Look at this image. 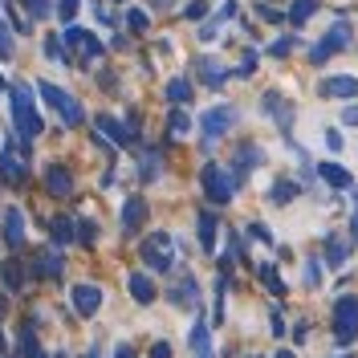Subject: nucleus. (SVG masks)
<instances>
[{
    "label": "nucleus",
    "instance_id": "f257e3e1",
    "mask_svg": "<svg viewBox=\"0 0 358 358\" xmlns=\"http://www.w3.org/2000/svg\"><path fill=\"white\" fill-rule=\"evenodd\" d=\"M13 127L21 138H37L45 131L41 114L33 110V98H29V86H13Z\"/></svg>",
    "mask_w": 358,
    "mask_h": 358
},
{
    "label": "nucleus",
    "instance_id": "f03ea898",
    "mask_svg": "<svg viewBox=\"0 0 358 358\" xmlns=\"http://www.w3.org/2000/svg\"><path fill=\"white\" fill-rule=\"evenodd\" d=\"M200 183H203V196H208L212 203H228L232 196H236V176H232L224 163H203Z\"/></svg>",
    "mask_w": 358,
    "mask_h": 358
},
{
    "label": "nucleus",
    "instance_id": "7ed1b4c3",
    "mask_svg": "<svg viewBox=\"0 0 358 358\" xmlns=\"http://www.w3.org/2000/svg\"><path fill=\"white\" fill-rule=\"evenodd\" d=\"M37 94L45 98V106H49V110H57L62 118H66V127H82V118H86V110L78 106V98H73V94H66V90H57L53 82H37Z\"/></svg>",
    "mask_w": 358,
    "mask_h": 358
},
{
    "label": "nucleus",
    "instance_id": "20e7f679",
    "mask_svg": "<svg viewBox=\"0 0 358 358\" xmlns=\"http://www.w3.org/2000/svg\"><path fill=\"white\" fill-rule=\"evenodd\" d=\"M358 338V297L346 293L334 301V342L338 346H350Z\"/></svg>",
    "mask_w": 358,
    "mask_h": 358
},
{
    "label": "nucleus",
    "instance_id": "39448f33",
    "mask_svg": "<svg viewBox=\"0 0 358 358\" xmlns=\"http://www.w3.org/2000/svg\"><path fill=\"white\" fill-rule=\"evenodd\" d=\"M143 265L151 268V273H171L176 252H171V236H167V232H151V236L143 241Z\"/></svg>",
    "mask_w": 358,
    "mask_h": 358
},
{
    "label": "nucleus",
    "instance_id": "423d86ee",
    "mask_svg": "<svg viewBox=\"0 0 358 358\" xmlns=\"http://www.w3.org/2000/svg\"><path fill=\"white\" fill-rule=\"evenodd\" d=\"M350 41H355V37H350V24H346V21L330 24V29H326V37H322V41H317V45L310 49V62H313V66H322V62H326L330 53H338V49H346Z\"/></svg>",
    "mask_w": 358,
    "mask_h": 358
},
{
    "label": "nucleus",
    "instance_id": "0eeeda50",
    "mask_svg": "<svg viewBox=\"0 0 358 358\" xmlns=\"http://www.w3.org/2000/svg\"><path fill=\"white\" fill-rule=\"evenodd\" d=\"M317 94L330 102H350V98H358V78L355 73H330V78H322Z\"/></svg>",
    "mask_w": 358,
    "mask_h": 358
},
{
    "label": "nucleus",
    "instance_id": "6e6552de",
    "mask_svg": "<svg viewBox=\"0 0 358 358\" xmlns=\"http://www.w3.org/2000/svg\"><path fill=\"white\" fill-rule=\"evenodd\" d=\"M236 122V110L232 106H212V110L200 114V131H203V143H212V138H220L228 134V127Z\"/></svg>",
    "mask_w": 358,
    "mask_h": 358
},
{
    "label": "nucleus",
    "instance_id": "1a4fd4ad",
    "mask_svg": "<svg viewBox=\"0 0 358 358\" xmlns=\"http://www.w3.org/2000/svg\"><path fill=\"white\" fill-rule=\"evenodd\" d=\"M261 110H265L268 118L281 127V131L289 134V127H293V106L285 102V98H281V94H277V90H268L265 98H261Z\"/></svg>",
    "mask_w": 358,
    "mask_h": 358
},
{
    "label": "nucleus",
    "instance_id": "9d476101",
    "mask_svg": "<svg viewBox=\"0 0 358 358\" xmlns=\"http://www.w3.org/2000/svg\"><path fill=\"white\" fill-rule=\"evenodd\" d=\"M45 187H49L57 200L73 196V176L66 171V163H49V167H45Z\"/></svg>",
    "mask_w": 358,
    "mask_h": 358
},
{
    "label": "nucleus",
    "instance_id": "9b49d317",
    "mask_svg": "<svg viewBox=\"0 0 358 358\" xmlns=\"http://www.w3.org/2000/svg\"><path fill=\"white\" fill-rule=\"evenodd\" d=\"M73 310L82 313V317H94V313L102 310V289L98 285H73Z\"/></svg>",
    "mask_w": 358,
    "mask_h": 358
},
{
    "label": "nucleus",
    "instance_id": "f8f14e48",
    "mask_svg": "<svg viewBox=\"0 0 358 358\" xmlns=\"http://www.w3.org/2000/svg\"><path fill=\"white\" fill-rule=\"evenodd\" d=\"M261 163H265V151H261L257 143H245V147L236 151V159H232V167H228V171H232L236 183H241V176H248V171H252V167H261Z\"/></svg>",
    "mask_w": 358,
    "mask_h": 358
},
{
    "label": "nucleus",
    "instance_id": "ddd939ff",
    "mask_svg": "<svg viewBox=\"0 0 358 358\" xmlns=\"http://www.w3.org/2000/svg\"><path fill=\"white\" fill-rule=\"evenodd\" d=\"M346 261H350V241H346V236H338V232H330V236H326V265L342 268Z\"/></svg>",
    "mask_w": 358,
    "mask_h": 358
},
{
    "label": "nucleus",
    "instance_id": "4468645a",
    "mask_svg": "<svg viewBox=\"0 0 358 358\" xmlns=\"http://www.w3.org/2000/svg\"><path fill=\"white\" fill-rule=\"evenodd\" d=\"M127 289H131V297L138 306H151V301H155V281H151L147 273H131V277H127Z\"/></svg>",
    "mask_w": 358,
    "mask_h": 358
},
{
    "label": "nucleus",
    "instance_id": "2eb2a0df",
    "mask_svg": "<svg viewBox=\"0 0 358 358\" xmlns=\"http://www.w3.org/2000/svg\"><path fill=\"white\" fill-rule=\"evenodd\" d=\"M187 346H192V355L196 358H212V330H208V322H196V326H192Z\"/></svg>",
    "mask_w": 358,
    "mask_h": 358
},
{
    "label": "nucleus",
    "instance_id": "dca6fc26",
    "mask_svg": "<svg viewBox=\"0 0 358 358\" xmlns=\"http://www.w3.org/2000/svg\"><path fill=\"white\" fill-rule=\"evenodd\" d=\"M171 301H176V306H187V310H192V306H200V285H196V277H192V273L179 281L176 289H171Z\"/></svg>",
    "mask_w": 358,
    "mask_h": 358
},
{
    "label": "nucleus",
    "instance_id": "f3484780",
    "mask_svg": "<svg viewBox=\"0 0 358 358\" xmlns=\"http://www.w3.org/2000/svg\"><path fill=\"white\" fill-rule=\"evenodd\" d=\"M143 216H147V200H143V196H131V200L122 203V228H127V232H138Z\"/></svg>",
    "mask_w": 358,
    "mask_h": 358
},
{
    "label": "nucleus",
    "instance_id": "a211bd4d",
    "mask_svg": "<svg viewBox=\"0 0 358 358\" xmlns=\"http://www.w3.org/2000/svg\"><path fill=\"white\" fill-rule=\"evenodd\" d=\"M4 241L13 248L24 241V212L21 208H8V212H4Z\"/></svg>",
    "mask_w": 358,
    "mask_h": 358
},
{
    "label": "nucleus",
    "instance_id": "6ab92c4d",
    "mask_svg": "<svg viewBox=\"0 0 358 358\" xmlns=\"http://www.w3.org/2000/svg\"><path fill=\"white\" fill-rule=\"evenodd\" d=\"M216 232H220V220L212 212H200V245L203 252H216Z\"/></svg>",
    "mask_w": 358,
    "mask_h": 358
},
{
    "label": "nucleus",
    "instance_id": "aec40b11",
    "mask_svg": "<svg viewBox=\"0 0 358 358\" xmlns=\"http://www.w3.org/2000/svg\"><path fill=\"white\" fill-rule=\"evenodd\" d=\"M317 176L326 179L330 187H350V183H355L350 171H346V167H338V163H317Z\"/></svg>",
    "mask_w": 358,
    "mask_h": 358
},
{
    "label": "nucleus",
    "instance_id": "412c9836",
    "mask_svg": "<svg viewBox=\"0 0 358 358\" xmlns=\"http://www.w3.org/2000/svg\"><path fill=\"white\" fill-rule=\"evenodd\" d=\"M167 102H171V106L192 102V82H187V78H171V82H167Z\"/></svg>",
    "mask_w": 358,
    "mask_h": 358
},
{
    "label": "nucleus",
    "instance_id": "4be33fe9",
    "mask_svg": "<svg viewBox=\"0 0 358 358\" xmlns=\"http://www.w3.org/2000/svg\"><path fill=\"white\" fill-rule=\"evenodd\" d=\"M200 66V78L208 82V86L216 90V86H224V78H228V69H220V62H212V57H203V62H196Z\"/></svg>",
    "mask_w": 358,
    "mask_h": 358
},
{
    "label": "nucleus",
    "instance_id": "5701e85b",
    "mask_svg": "<svg viewBox=\"0 0 358 358\" xmlns=\"http://www.w3.org/2000/svg\"><path fill=\"white\" fill-rule=\"evenodd\" d=\"M98 127H102V131H106V138H114V143H131V138H134V134L127 131L118 118H110V114H102V118H98Z\"/></svg>",
    "mask_w": 358,
    "mask_h": 358
},
{
    "label": "nucleus",
    "instance_id": "b1692460",
    "mask_svg": "<svg viewBox=\"0 0 358 358\" xmlns=\"http://www.w3.org/2000/svg\"><path fill=\"white\" fill-rule=\"evenodd\" d=\"M257 277H261V281H265L268 285V293H277V297H285V281H281V277H277V268L268 265H257Z\"/></svg>",
    "mask_w": 358,
    "mask_h": 358
},
{
    "label": "nucleus",
    "instance_id": "393cba45",
    "mask_svg": "<svg viewBox=\"0 0 358 358\" xmlns=\"http://www.w3.org/2000/svg\"><path fill=\"white\" fill-rule=\"evenodd\" d=\"M313 13H317V0H293L289 4V21L293 24H306Z\"/></svg>",
    "mask_w": 358,
    "mask_h": 358
},
{
    "label": "nucleus",
    "instance_id": "a878e982",
    "mask_svg": "<svg viewBox=\"0 0 358 358\" xmlns=\"http://www.w3.org/2000/svg\"><path fill=\"white\" fill-rule=\"evenodd\" d=\"M293 196H297V183H293V179H277V183H273V192H268V200H273V203H289Z\"/></svg>",
    "mask_w": 358,
    "mask_h": 358
},
{
    "label": "nucleus",
    "instance_id": "bb28decb",
    "mask_svg": "<svg viewBox=\"0 0 358 358\" xmlns=\"http://www.w3.org/2000/svg\"><path fill=\"white\" fill-rule=\"evenodd\" d=\"M0 176L8 179V183H17L24 176V163H17L13 155H0Z\"/></svg>",
    "mask_w": 358,
    "mask_h": 358
},
{
    "label": "nucleus",
    "instance_id": "cd10ccee",
    "mask_svg": "<svg viewBox=\"0 0 358 358\" xmlns=\"http://www.w3.org/2000/svg\"><path fill=\"white\" fill-rule=\"evenodd\" d=\"M167 131L176 134V138H183V134L192 131V118H187L183 110H171V118H167Z\"/></svg>",
    "mask_w": 358,
    "mask_h": 358
},
{
    "label": "nucleus",
    "instance_id": "c85d7f7f",
    "mask_svg": "<svg viewBox=\"0 0 358 358\" xmlns=\"http://www.w3.org/2000/svg\"><path fill=\"white\" fill-rule=\"evenodd\" d=\"M45 53L57 62V66H69V57H66V45L57 41V37H45Z\"/></svg>",
    "mask_w": 358,
    "mask_h": 358
},
{
    "label": "nucleus",
    "instance_id": "c756f323",
    "mask_svg": "<svg viewBox=\"0 0 358 358\" xmlns=\"http://www.w3.org/2000/svg\"><path fill=\"white\" fill-rule=\"evenodd\" d=\"M245 228H248V236H252V241H261V245H273V232H268V224L252 220V224H245Z\"/></svg>",
    "mask_w": 358,
    "mask_h": 358
},
{
    "label": "nucleus",
    "instance_id": "7c9ffc66",
    "mask_svg": "<svg viewBox=\"0 0 358 358\" xmlns=\"http://www.w3.org/2000/svg\"><path fill=\"white\" fill-rule=\"evenodd\" d=\"M306 285H310V289L322 285V261H306Z\"/></svg>",
    "mask_w": 358,
    "mask_h": 358
},
{
    "label": "nucleus",
    "instance_id": "2f4dec72",
    "mask_svg": "<svg viewBox=\"0 0 358 358\" xmlns=\"http://www.w3.org/2000/svg\"><path fill=\"white\" fill-rule=\"evenodd\" d=\"M127 24H131V29H138V33H143V29L151 24V17H147L143 8H131V13H127Z\"/></svg>",
    "mask_w": 358,
    "mask_h": 358
},
{
    "label": "nucleus",
    "instance_id": "473e14b6",
    "mask_svg": "<svg viewBox=\"0 0 358 358\" xmlns=\"http://www.w3.org/2000/svg\"><path fill=\"white\" fill-rule=\"evenodd\" d=\"M53 236H57L62 245H69V241H73V224H69V220H57V224H53Z\"/></svg>",
    "mask_w": 358,
    "mask_h": 358
},
{
    "label": "nucleus",
    "instance_id": "72a5a7b5",
    "mask_svg": "<svg viewBox=\"0 0 358 358\" xmlns=\"http://www.w3.org/2000/svg\"><path fill=\"white\" fill-rule=\"evenodd\" d=\"M13 57V37H8V24H0V62Z\"/></svg>",
    "mask_w": 358,
    "mask_h": 358
},
{
    "label": "nucleus",
    "instance_id": "f704fd0d",
    "mask_svg": "<svg viewBox=\"0 0 358 358\" xmlns=\"http://www.w3.org/2000/svg\"><path fill=\"white\" fill-rule=\"evenodd\" d=\"M293 45H297V37L289 33V37H281V41H273V45H268V53H277V57H285V53H289Z\"/></svg>",
    "mask_w": 358,
    "mask_h": 358
},
{
    "label": "nucleus",
    "instance_id": "c9c22d12",
    "mask_svg": "<svg viewBox=\"0 0 358 358\" xmlns=\"http://www.w3.org/2000/svg\"><path fill=\"white\" fill-rule=\"evenodd\" d=\"M143 179H159V155H143Z\"/></svg>",
    "mask_w": 358,
    "mask_h": 358
},
{
    "label": "nucleus",
    "instance_id": "e433bc0d",
    "mask_svg": "<svg viewBox=\"0 0 358 358\" xmlns=\"http://www.w3.org/2000/svg\"><path fill=\"white\" fill-rule=\"evenodd\" d=\"M78 4H82V0H62V4H57V17H62V21H69V17L78 13Z\"/></svg>",
    "mask_w": 358,
    "mask_h": 358
},
{
    "label": "nucleus",
    "instance_id": "4c0bfd02",
    "mask_svg": "<svg viewBox=\"0 0 358 358\" xmlns=\"http://www.w3.org/2000/svg\"><path fill=\"white\" fill-rule=\"evenodd\" d=\"M203 13H208V0H196V4H187V21H200Z\"/></svg>",
    "mask_w": 358,
    "mask_h": 358
},
{
    "label": "nucleus",
    "instance_id": "58836bf2",
    "mask_svg": "<svg viewBox=\"0 0 358 358\" xmlns=\"http://www.w3.org/2000/svg\"><path fill=\"white\" fill-rule=\"evenodd\" d=\"M24 4H29V13H33V17H49V13H53L45 0H24Z\"/></svg>",
    "mask_w": 358,
    "mask_h": 358
},
{
    "label": "nucleus",
    "instance_id": "ea45409f",
    "mask_svg": "<svg viewBox=\"0 0 358 358\" xmlns=\"http://www.w3.org/2000/svg\"><path fill=\"white\" fill-rule=\"evenodd\" d=\"M147 358H171V346H167V342H155V346H151V355Z\"/></svg>",
    "mask_w": 358,
    "mask_h": 358
},
{
    "label": "nucleus",
    "instance_id": "a19ab883",
    "mask_svg": "<svg viewBox=\"0 0 358 358\" xmlns=\"http://www.w3.org/2000/svg\"><path fill=\"white\" fill-rule=\"evenodd\" d=\"M326 147H330V151H342V134H338V131H326Z\"/></svg>",
    "mask_w": 358,
    "mask_h": 358
},
{
    "label": "nucleus",
    "instance_id": "79ce46f5",
    "mask_svg": "<svg viewBox=\"0 0 358 358\" xmlns=\"http://www.w3.org/2000/svg\"><path fill=\"white\" fill-rule=\"evenodd\" d=\"M268 322H273V334H277V338H285V317H281V313H273Z\"/></svg>",
    "mask_w": 358,
    "mask_h": 358
},
{
    "label": "nucleus",
    "instance_id": "37998d69",
    "mask_svg": "<svg viewBox=\"0 0 358 358\" xmlns=\"http://www.w3.org/2000/svg\"><path fill=\"white\" fill-rule=\"evenodd\" d=\"M342 122H346V127H358V106H346V110H342Z\"/></svg>",
    "mask_w": 358,
    "mask_h": 358
},
{
    "label": "nucleus",
    "instance_id": "c03bdc74",
    "mask_svg": "<svg viewBox=\"0 0 358 358\" xmlns=\"http://www.w3.org/2000/svg\"><path fill=\"white\" fill-rule=\"evenodd\" d=\"M114 358H134V350L127 346V342H118V346H114Z\"/></svg>",
    "mask_w": 358,
    "mask_h": 358
},
{
    "label": "nucleus",
    "instance_id": "a18cd8bd",
    "mask_svg": "<svg viewBox=\"0 0 358 358\" xmlns=\"http://www.w3.org/2000/svg\"><path fill=\"white\" fill-rule=\"evenodd\" d=\"M277 358H293V350H277Z\"/></svg>",
    "mask_w": 358,
    "mask_h": 358
},
{
    "label": "nucleus",
    "instance_id": "49530a36",
    "mask_svg": "<svg viewBox=\"0 0 358 358\" xmlns=\"http://www.w3.org/2000/svg\"><path fill=\"white\" fill-rule=\"evenodd\" d=\"M0 355H4V338H0Z\"/></svg>",
    "mask_w": 358,
    "mask_h": 358
},
{
    "label": "nucleus",
    "instance_id": "de8ad7c7",
    "mask_svg": "<svg viewBox=\"0 0 358 358\" xmlns=\"http://www.w3.org/2000/svg\"><path fill=\"white\" fill-rule=\"evenodd\" d=\"M155 4H171V0H155Z\"/></svg>",
    "mask_w": 358,
    "mask_h": 358
},
{
    "label": "nucleus",
    "instance_id": "09e8293b",
    "mask_svg": "<svg viewBox=\"0 0 358 358\" xmlns=\"http://www.w3.org/2000/svg\"><path fill=\"white\" fill-rule=\"evenodd\" d=\"M0 90H4V78H0Z\"/></svg>",
    "mask_w": 358,
    "mask_h": 358
},
{
    "label": "nucleus",
    "instance_id": "8fccbe9b",
    "mask_svg": "<svg viewBox=\"0 0 358 358\" xmlns=\"http://www.w3.org/2000/svg\"><path fill=\"white\" fill-rule=\"evenodd\" d=\"M248 358H261V355H248Z\"/></svg>",
    "mask_w": 358,
    "mask_h": 358
},
{
    "label": "nucleus",
    "instance_id": "3c124183",
    "mask_svg": "<svg viewBox=\"0 0 358 358\" xmlns=\"http://www.w3.org/2000/svg\"><path fill=\"white\" fill-rule=\"evenodd\" d=\"M355 236H358V228H355Z\"/></svg>",
    "mask_w": 358,
    "mask_h": 358
}]
</instances>
